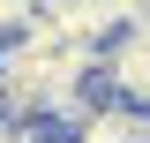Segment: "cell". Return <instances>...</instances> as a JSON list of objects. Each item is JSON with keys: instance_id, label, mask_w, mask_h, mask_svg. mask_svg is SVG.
<instances>
[{"instance_id": "1", "label": "cell", "mask_w": 150, "mask_h": 143, "mask_svg": "<svg viewBox=\"0 0 150 143\" xmlns=\"http://www.w3.org/2000/svg\"><path fill=\"white\" fill-rule=\"evenodd\" d=\"M68 143H150L143 98H90V113L68 128Z\"/></svg>"}, {"instance_id": "2", "label": "cell", "mask_w": 150, "mask_h": 143, "mask_svg": "<svg viewBox=\"0 0 150 143\" xmlns=\"http://www.w3.org/2000/svg\"><path fill=\"white\" fill-rule=\"evenodd\" d=\"M30 15H38V0H0V38H15Z\"/></svg>"}]
</instances>
